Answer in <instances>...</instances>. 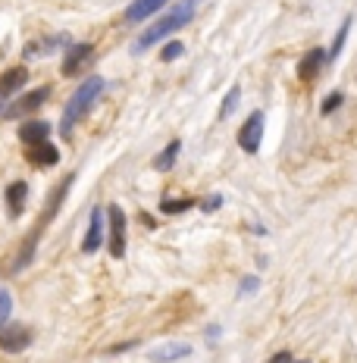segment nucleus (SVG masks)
<instances>
[{
    "mask_svg": "<svg viewBox=\"0 0 357 363\" xmlns=\"http://www.w3.org/2000/svg\"><path fill=\"white\" fill-rule=\"evenodd\" d=\"M104 88H107V82H104L101 75H91V79H85L79 88H75V94L66 101V107H63V119H60V132H63V138H70L75 123L94 107L97 97L104 94Z\"/></svg>",
    "mask_w": 357,
    "mask_h": 363,
    "instance_id": "obj_1",
    "label": "nucleus"
},
{
    "mask_svg": "<svg viewBox=\"0 0 357 363\" xmlns=\"http://www.w3.org/2000/svg\"><path fill=\"white\" fill-rule=\"evenodd\" d=\"M194 6H197V0H182V4L176 6H170V10L163 13L160 19L154 22V26L144 32L138 41H135V50H148V48H154V44H160L163 38H170L172 32H179L182 26H188V22L194 19Z\"/></svg>",
    "mask_w": 357,
    "mask_h": 363,
    "instance_id": "obj_2",
    "label": "nucleus"
},
{
    "mask_svg": "<svg viewBox=\"0 0 357 363\" xmlns=\"http://www.w3.org/2000/svg\"><path fill=\"white\" fill-rule=\"evenodd\" d=\"M263 125H267L263 110H254L245 123H241V128H238V147L245 150V154H257V150H260V145H263Z\"/></svg>",
    "mask_w": 357,
    "mask_h": 363,
    "instance_id": "obj_3",
    "label": "nucleus"
},
{
    "mask_svg": "<svg viewBox=\"0 0 357 363\" xmlns=\"http://www.w3.org/2000/svg\"><path fill=\"white\" fill-rule=\"evenodd\" d=\"M107 219H110V254H113V260H123L126 257V213H123V207H113L107 210Z\"/></svg>",
    "mask_w": 357,
    "mask_h": 363,
    "instance_id": "obj_4",
    "label": "nucleus"
},
{
    "mask_svg": "<svg viewBox=\"0 0 357 363\" xmlns=\"http://www.w3.org/2000/svg\"><path fill=\"white\" fill-rule=\"evenodd\" d=\"M188 354H192V345L188 342H163V345L150 347L148 360L150 363H179V360H185Z\"/></svg>",
    "mask_w": 357,
    "mask_h": 363,
    "instance_id": "obj_5",
    "label": "nucleus"
},
{
    "mask_svg": "<svg viewBox=\"0 0 357 363\" xmlns=\"http://www.w3.org/2000/svg\"><path fill=\"white\" fill-rule=\"evenodd\" d=\"M48 97H50V88H35V91H28V94H22L10 110H4V116H10V119L26 116V113H32V110L41 107V104L48 101Z\"/></svg>",
    "mask_w": 357,
    "mask_h": 363,
    "instance_id": "obj_6",
    "label": "nucleus"
},
{
    "mask_svg": "<svg viewBox=\"0 0 357 363\" xmlns=\"http://www.w3.org/2000/svg\"><path fill=\"white\" fill-rule=\"evenodd\" d=\"M28 342H32V332L26 326H0V347L10 354H19L26 351Z\"/></svg>",
    "mask_w": 357,
    "mask_h": 363,
    "instance_id": "obj_7",
    "label": "nucleus"
},
{
    "mask_svg": "<svg viewBox=\"0 0 357 363\" xmlns=\"http://www.w3.org/2000/svg\"><path fill=\"white\" fill-rule=\"evenodd\" d=\"M101 245H104V210L94 207L91 210V223H88L85 241H82V251L94 254V251H101Z\"/></svg>",
    "mask_w": 357,
    "mask_h": 363,
    "instance_id": "obj_8",
    "label": "nucleus"
},
{
    "mask_svg": "<svg viewBox=\"0 0 357 363\" xmlns=\"http://www.w3.org/2000/svg\"><path fill=\"white\" fill-rule=\"evenodd\" d=\"M28 82V69L26 66H13V69H6L0 75V101H6L10 94H16V91Z\"/></svg>",
    "mask_w": 357,
    "mask_h": 363,
    "instance_id": "obj_9",
    "label": "nucleus"
},
{
    "mask_svg": "<svg viewBox=\"0 0 357 363\" xmlns=\"http://www.w3.org/2000/svg\"><path fill=\"white\" fill-rule=\"evenodd\" d=\"M19 138H22V145H28V147L41 145V141H48V138H50V123H44V119H32V123H22Z\"/></svg>",
    "mask_w": 357,
    "mask_h": 363,
    "instance_id": "obj_10",
    "label": "nucleus"
},
{
    "mask_svg": "<svg viewBox=\"0 0 357 363\" xmlns=\"http://www.w3.org/2000/svg\"><path fill=\"white\" fill-rule=\"evenodd\" d=\"M88 57H91V44L88 41L72 44V48L66 50V57H63V75H75L82 66L88 63Z\"/></svg>",
    "mask_w": 357,
    "mask_h": 363,
    "instance_id": "obj_11",
    "label": "nucleus"
},
{
    "mask_svg": "<svg viewBox=\"0 0 357 363\" xmlns=\"http://www.w3.org/2000/svg\"><path fill=\"white\" fill-rule=\"evenodd\" d=\"M166 4H170V0H132L128 10H126V19L128 22H141V19L154 16V13H160Z\"/></svg>",
    "mask_w": 357,
    "mask_h": 363,
    "instance_id": "obj_12",
    "label": "nucleus"
},
{
    "mask_svg": "<svg viewBox=\"0 0 357 363\" xmlns=\"http://www.w3.org/2000/svg\"><path fill=\"white\" fill-rule=\"evenodd\" d=\"M326 66V50L323 48H314L310 54H304V60L298 63V75L304 82H310V79H317L320 75V69Z\"/></svg>",
    "mask_w": 357,
    "mask_h": 363,
    "instance_id": "obj_13",
    "label": "nucleus"
},
{
    "mask_svg": "<svg viewBox=\"0 0 357 363\" xmlns=\"http://www.w3.org/2000/svg\"><path fill=\"white\" fill-rule=\"evenodd\" d=\"M26 198H28V185H26V182H10V185H6V207H10V216L13 219L22 213V207H26Z\"/></svg>",
    "mask_w": 357,
    "mask_h": 363,
    "instance_id": "obj_14",
    "label": "nucleus"
},
{
    "mask_svg": "<svg viewBox=\"0 0 357 363\" xmlns=\"http://www.w3.org/2000/svg\"><path fill=\"white\" fill-rule=\"evenodd\" d=\"M28 160H32L35 166H57L60 160V150L50 145V141H41V145L28 147Z\"/></svg>",
    "mask_w": 357,
    "mask_h": 363,
    "instance_id": "obj_15",
    "label": "nucleus"
},
{
    "mask_svg": "<svg viewBox=\"0 0 357 363\" xmlns=\"http://www.w3.org/2000/svg\"><path fill=\"white\" fill-rule=\"evenodd\" d=\"M351 16H345L341 19V26H339V32H336V38H332V48L326 50V63H329V60H339V54L341 50H345V41H348V32H351Z\"/></svg>",
    "mask_w": 357,
    "mask_h": 363,
    "instance_id": "obj_16",
    "label": "nucleus"
},
{
    "mask_svg": "<svg viewBox=\"0 0 357 363\" xmlns=\"http://www.w3.org/2000/svg\"><path fill=\"white\" fill-rule=\"evenodd\" d=\"M179 150H182V141H170L163 150H160V157L154 160V169H160V172H170L172 166H176V157H179Z\"/></svg>",
    "mask_w": 357,
    "mask_h": 363,
    "instance_id": "obj_17",
    "label": "nucleus"
},
{
    "mask_svg": "<svg viewBox=\"0 0 357 363\" xmlns=\"http://www.w3.org/2000/svg\"><path fill=\"white\" fill-rule=\"evenodd\" d=\"M238 101H241V88L238 85H232L229 91H226V97H223V107H219V119H229L235 107H238Z\"/></svg>",
    "mask_w": 357,
    "mask_h": 363,
    "instance_id": "obj_18",
    "label": "nucleus"
},
{
    "mask_svg": "<svg viewBox=\"0 0 357 363\" xmlns=\"http://www.w3.org/2000/svg\"><path fill=\"white\" fill-rule=\"evenodd\" d=\"M192 207H194L192 198H179V201H163V203H160V210H163V213H170V216L185 213V210H192Z\"/></svg>",
    "mask_w": 357,
    "mask_h": 363,
    "instance_id": "obj_19",
    "label": "nucleus"
},
{
    "mask_svg": "<svg viewBox=\"0 0 357 363\" xmlns=\"http://www.w3.org/2000/svg\"><path fill=\"white\" fill-rule=\"evenodd\" d=\"M341 101H345V94H341V91H329V94L323 97V104H320V113H323V116L336 113V110L341 107Z\"/></svg>",
    "mask_w": 357,
    "mask_h": 363,
    "instance_id": "obj_20",
    "label": "nucleus"
},
{
    "mask_svg": "<svg viewBox=\"0 0 357 363\" xmlns=\"http://www.w3.org/2000/svg\"><path fill=\"white\" fill-rule=\"evenodd\" d=\"M182 54H185V44H182V41H170V44H163L160 60H163V63H172V60H179Z\"/></svg>",
    "mask_w": 357,
    "mask_h": 363,
    "instance_id": "obj_21",
    "label": "nucleus"
},
{
    "mask_svg": "<svg viewBox=\"0 0 357 363\" xmlns=\"http://www.w3.org/2000/svg\"><path fill=\"white\" fill-rule=\"evenodd\" d=\"M13 313V294L0 285V326H6V320H10Z\"/></svg>",
    "mask_w": 357,
    "mask_h": 363,
    "instance_id": "obj_22",
    "label": "nucleus"
},
{
    "mask_svg": "<svg viewBox=\"0 0 357 363\" xmlns=\"http://www.w3.org/2000/svg\"><path fill=\"white\" fill-rule=\"evenodd\" d=\"M223 207V194H210V198H204L201 201V210L204 213H214V210Z\"/></svg>",
    "mask_w": 357,
    "mask_h": 363,
    "instance_id": "obj_23",
    "label": "nucleus"
},
{
    "mask_svg": "<svg viewBox=\"0 0 357 363\" xmlns=\"http://www.w3.org/2000/svg\"><path fill=\"white\" fill-rule=\"evenodd\" d=\"M251 291H257V276H245V279H241V294H251Z\"/></svg>",
    "mask_w": 357,
    "mask_h": 363,
    "instance_id": "obj_24",
    "label": "nucleus"
},
{
    "mask_svg": "<svg viewBox=\"0 0 357 363\" xmlns=\"http://www.w3.org/2000/svg\"><path fill=\"white\" fill-rule=\"evenodd\" d=\"M270 363H292V354H288V351H282V354H276V357H273Z\"/></svg>",
    "mask_w": 357,
    "mask_h": 363,
    "instance_id": "obj_25",
    "label": "nucleus"
},
{
    "mask_svg": "<svg viewBox=\"0 0 357 363\" xmlns=\"http://www.w3.org/2000/svg\"><path fill=\"white\" fill-rule=\"evenodd\" d=\"M292 363H304V360H292Z\"/></svg>",
    "mask_w": 357,
    "mask_h": 363,
    "instance_id": "obj_26",
    "label": "nucleus"
}]
</instances>
